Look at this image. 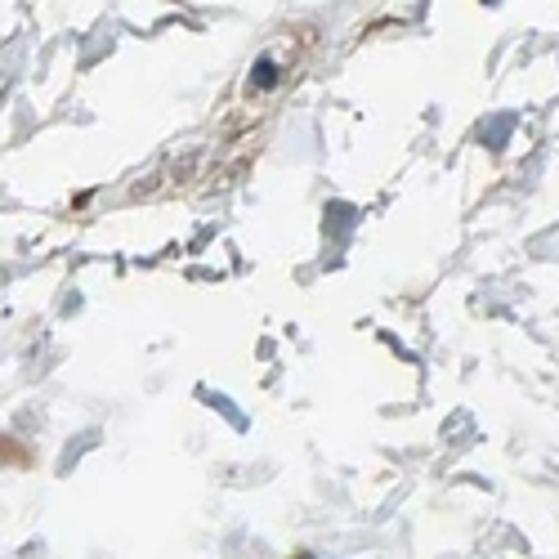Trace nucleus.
Listing matches in <instances>:
<instances>
[{
    "mask_svg": "<svg viewBox=\"0 0 559 559\" xmlns=\"http://www.w3.org/2000/svg\"><path fill=\"white\" fill-rule=\"evenodd\" d=\"M255 72H260V76H255V85H273V81H277V72H273V63H269V59H264Z\"/></svg>",
    "mask_w": 559,
    "mask_h": 559,
    "instance_id": "f257e3e1",
    "label": "nucleus"
}]
</instances>
